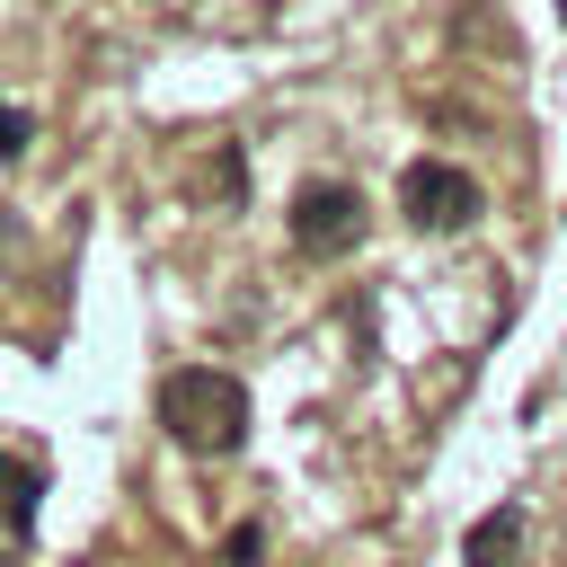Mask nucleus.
I'll list each match as a JSON object with an SVG mask.
<instances>
[{"label":"nucleus","instance_id":"1a4fd4ad","mask_svg":"<svg viewBox=\"0 0 567 567\" xmlns=\"http://www.w3.org/2000/svg\"><path fill=\"white\" fill-rule=\"evenodd\" d=\"M0 567H18V558H0Z\"/></svg>","mask_w":567,"mask_h":567},{"label":"nucleus","instance_id":"7ed1b4c3","mask_svg":"<svg viewBox=\"0 0 567 567\" xmlns=\"http://www.w3.org/2000/svg\"><path fill=\"white\" fill-rule=\"evenodd\" d=\"M354 239H363V195L337 186V177H310L292 195V248L301 257H346Z\"/></svg>","mask_w":567,"mask_h":567},{"label":"nucleus","instance_id":"39448f33","mask_svg":"<svg viewBox=\"0 0 567 567\" xmlns=\"http://www.w3.org/2000/svg\"><path fill=\"white\" fill-rule=\"evenodd\" d=\"M35 496H44V470L35 461H0V532H27Z\"/></svg>","mask_w":567,"mask_h":567},{"label":"nucleus","instance_id":"f257e3e1","mask_svg":"<svg viewBox=\"0 0 567 567\" xmlns=\"http://www.w3.org/2000/svg\"><path fill=\"white\" fill-rule=\"evenodd\" d=\"M159 425H168L186 452L230 461V452L248 443V390H239V372H213V363L168 372V381H159Z\"/></svg>","mask_w":567,"mask_h":567},{"label":"nucleus","instance_id":"f03ea898","mask_svg":"<svg viewBox=\"0 0 567 567\" xmlns=\"http://www.w3.org/2000/svg\"><path fill=\"white\" fill-rule=\"evenodd\" d=\"M478 177L470 168H452V159H416L408 177H399V213L416 221V230H461V221H478Z\"/></svg>","mask_w":567,"mask_h":567},{"label":"nucleus","instance_id":"6e6552de","mask_svg":"<svg viewBox=\"0 0 567 567\" xmlns=\"http://www.w3.org/2000/svg\"><path fill=\"white\" fill-rule=\"evenodd\" d=\"M18 257H27V221H18V213H0V275H9Z\"/></svg>","mask_w":567,"mask_h":567},{"label":"nucleus","instance_id":"20e7f679","mask_svg":"<svg viewBox=\"0 0 567 567\" xmlns=\"http://www.w3.org/2000/svg\"><path fill=\"white\" fill-rule=\"evenodd\" d=\"M461 558H470V567H523V558H532V514H523V505L478 514L470 540H461Z\"/></svg>","mask_w":567,"mask_h":567},{"label":"nucleus","instance_id":"9d476101","mask_svg":"<svg viewBox=\"0 0 567 567\" xmlns=\"http://www.w3.org/2000/svg\"><path fill=\"white\" fill-rule=\"evenodd\" d=\"M558 9H567V0H558Z\"/></svg>","mask_w":567,"mask_h":567},{"label":"nucleus","instance_id":"423d86ee","mask_svg":"<svg viewBox=\"0 0 567 567\" xmlns=\"http://www.w3.org/2000/svg\"><path fill=\"white\" fill-rule=\"evenodd\" d=\"M204 186H213V195H221V204H239V151H221V159H213V168H204Z\"/></svg>","mask_w":567,"mask_h":567},{"label":"nucleus","instance_id":"0eeeda50","mask_svg":"<svg viewBox=\"0 0 567 567\" xmlns=\"http://www.w3.org/2000/svg\"><path fill=\"white\" fill-rule=\"evenodd\" d=\"M27 133H35V124H27V106H0V159H18V151H27Z\"/></svg>","mask_w":567,"mask_h":567}]
</instances>
